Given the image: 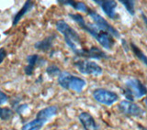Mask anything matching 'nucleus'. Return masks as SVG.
I'll use <instances>...</instances> for the list:
<instances>
[{
  "instance_id": "nucleus-1",
  "label": "nucleus",
  "mask_w": 147,
  "mask_h": 130,
  "mask_svg": "<svg viewBox=\"0 0 147 130\" xmlns=\"http://www.w3.org/2000/svg\"><path fill=\"white\" fill-rule=\"evenodd\" d=\"M56 29L59 32L63 34L65 43L70 47L74 52L76 53L82 50L81 47V39L77 32L72 29L64 20H59L56 22Z\"/></svg>"
},
{
  "instance_id": "nucleus-2",
  "label": "nucleus",
  "mask_w": 147,
  "mask_h": 130,
  "mask_svg": "<svg viewBox=\"0 0 147 130\" xmlns=\"http://www.w3.org/2000/svg\"><path fill=\"white\" fill-rule=\"evenodd\" d=\"M123 94L127 100L133 101L134 99L142 98L147 94V87L140 80L135 78L129 79L125 82V88L123 89Z\"/></svg>"
},
{
  "instance_id": "nucleus-3",
  "label": "nucleus",
  "mask_w": 147,
  "mask_h": 130,
  "mask_svg": "<svg viewBox=\"0 0 147 130\" xmlns=\"http://www.w3.org/2000/svg\"><path fill=\"white\" fill-rule=\"evenodd\" d=\"M75 66L78 69L81 73L86 74V75H93V76H99L102 74V68L98 64L94 62L88 61V60H81V61H76L75 62Z\"/></svg>"
},
{
  "instance_id": "nucleus-4",
  "label": "nucleus",
  "mask_w": 147,
  "mask_h": 130,
  "mask_svg": "<svg viewBox=\"0 0 147 130\" xmlns=\"http://www.w3.org/2000/svg\"><path fill=\"white\" fill-rule=\"evenodd\" d=\"M93 97L96 101L105 105H112L119 100V95L112 91H109L103 88H98L93 92Z\"/></svg>"
},
{
  "instance_id": "nucleus-5",
  "label": "nucleus",
  "mask_w": 147,
  "mask_h": 130,
  "mask_svg": "<svg viewBox=\"0 0 147 130\" xmlns=\"http://www.w3.org/2000/svg\"><path fill=\"white\" fill-rule=\"evenodd\" d=\"M88 15L91 17V18L94 21V24L98 26L99 29H101L104 31H107L110 35H112L115 38H119V31L115 29L114 27H112L109 23L105 19L104 17H101L99 14L96 13L94 11H92L89 9L88 11Z\"/></svg>"
},
{
  "instance_id": "nucleus-6",
  "label": "nucleus",
  "mask_w": 147,
  "mask_h": 130,
  "mask_svg": "<svg viewBox=\"0 0 147 130\" xmlns=\"http://www.w3.org/2000/svg\"><path fill=\"white\" fill-rule=\"evenodd\" d=\"M118 107L121 113H123L126 115H130V117H140L144 114V110L139 105L128 100L121 101L118 105Z\"/></svg>"
},
{
  "instance_id": "nucleus-7",
  "label": "nucleus",
  "mask_w": 147,
  "mask_h": 130,
  "mask_svg": "<svg viewBox=\"0 0 147 130\" xmlns=\"http://www.w3.org/2000/svg\"><path fill=\"white\" fill-rule=\"evenodd\" d=\"M76 54L79 57H85V58H90V59H96V60L108 59V55L106 54L103 50H101L100 49L96 47H92L91 49H88V50L82 49Z\"/></svg>"
},
{
  "instance_id": "nucleus-8",
  "label": "nucleus",
  "mask_w": 147,
  "mask_h": 130,
  "mask_svg": "<svg viewBox=\"0 0 147 130\" xmlns=\"http://www.w3.org/2000/svg\"><path fill=\"white\" fill-rule=\"evenodd\" d=\"M95 3L98 4L102 10L105 12L109 18L115 19L118 17V15L115 9L117 7V3L114 0H105V1H101V0H95Z\"/></svg>"
},
{
  "instance_id": "nucleus-9",
  "label": "nucleus",
  "mask_w": 147,
  "mask_h": 130,
  "mask_svg": "<svg viewBox=\"0 0 147 130\" xmlns=\"http://www.w3.org/2000/svg\"><path fill=\"white\" fill-rule=\"evenodd\" d=\"M79 121L81 122L84 130H98L94 117L87 112H83L79 115Z\"/></svg>"
},
{
  "instance_id": "nucleus-10",
  "label": "nucleus",
  "mask_w": 147,
  "mask_h": 130,
  "mask_svg": "<svg viewBox=\"0 0 147 130\" xmlns=\"http://www.w3.org/2000/svg\"><path fill=\"white\" fill-rule=\"evenodd\" d=\"M57 112H58V109L56 106H49V107L43 108L40 111H39L38 114L36 115V118L40 119V121H42L43 123H46L49 119L54 117V115L57 114Z\"/></svg>"
},
{
  "instance_id": "nucleus-11",
  "label": "nucleus",
  "mask_w": 147,
  "mask_h": 130,
  "mask_svg": "<svg viewBox=\"0 0 147 130\" xmlns=\"http://www.w3.org/2000/svg\"><path fill=\"white\" fill-rule=\"evenodd\" d=\"M86 86V81L84 79L74 76L71 74L68 81V89H71L76 92H80Z\"/></svg>"
},
{
  "instance_id": "nucleus-12",
  "label": "nucleus",
  "mask_w": 147,
  "mask_h": 130,
  "mask_svg": "<svg viewBox=\"0 0 147 130\" xmlns=\"http://www.w3.org/2000/svg\"><path fill=\"white\" fill-rule=\"evenodd\" d=\"M56 38V36L55 35H51V36H48L46 37V38L40 41H38V42H36L34 44V47L39 50H41V52H48L53 47V40L54 39Z\"/></svg>"
},
{
  "instance_id": "nucleus-13",
  "label": "nucleus",
  "mask_w": 147,
  "mask_h": 130,
  "mask_svg": "<svg viewBox=\"0 0 147 130\" xmlns=\"http://www.w3.org/2000/svg\"><path fill=\"white\" fill-rule=\"evenodd\" d=\"M33 6H34L33 2H31V1H26L25 4H24V6H23V7L16 14V16L14 17L13 22H12V26H16L18 23L20 22V20L21 19V18L24 17L28 12H30L31 10L32 7H33Z\"/></svg>"
},
{
  "instance_id": "nucleus-14",
  "label": "nucleus",
  "mask_w": 147,
  "mask_h": 130,
  "mask_svg": "<svg viewBox=\"0 0 147 130\" xmlns=\"http://www.w3.org/2000/svg\"><path fill=\"white\" fill-rule=\"evenodd\" d=\"M38 61H39V56L37 54H32V55H30V56L27 57L28 65L24 69V72H25L26 75H28V76L32 75L36 65H37V63H38Z\"/></svg>"
},
{
  "instance_id": "nucleus-15",
  "label": "nucleus",
  "mask_w": 147,
  "mask_h": 130,
  "mask_svg": "<svg viewBox=\"0 0 147 130\" xmlns=\"http://www.w3.org/2000/svg\"><path fill=\"white\" fill-rule=\"evenodd\" d=\"M58 3L63 4V5H65V6H71L78 11H82V12H88L89 11L88 7H86V5L82 2H76V1L68 0V1H58Z\"/></svg>"
},
{
  "instance_id": "nucleus-16",
  "label": "nucleus",
  "mask_w": 147,
  "mask_h": 130,
  "mask_svg": "<svg viewBox=\"0 0 147 130\" xmlns=\"http://www.w3.org/2000/svg\"><path fill=\"white\" fill-rule=\"evenodd\" d=\"M44 124L45 123L40 121V119L35 118L30 123H27L26 125H24V126L22 127L21 130H40V128L44 126Z\"/></svg>"
},
{
  "instance_id": "nucleus-17",
  "label": "nucleus",
  "mask_w": 147,
  "mask_h": 130,
  "mask_svg": "<svg viewBox=\"0 0 147 130\" xmlns=\"http://www.w3.org/2000/svg\"><path fill=\"white\" fill-rule=\"evenodd\" d=\"M131 50L133 52V53H134L135 56L139 59V61L142 62L147 67V56H146V55L142 52L135 44L131 43Z\"/></svg>"
},
{
  "instance_id": "nucleus-18",
  "label": "nucleus",
  "mask_w": 147,
  "mask_h": 130,
  "mask_svg": "<svg viewBox=\"0 0 147 130\" xmlns=\"http://www.w3.org/2000/svg\"><path fill=\"white\" fill-rule=\"evenodd\" d=\"M71 76V73L69 72H62L61 74L59 75L58 77V83L59 85L63 87V89H67L68 90V81H69V78Z\"/></svg>"
},
{
  "instance_id": "nucleus-19",
  "label": "nucleus",
  "mask_w": 147,
  "mask_h": 130,
  "mask_svg": "<svg viewBox=\"0 0 147 130\" xmlns=\"http://www.w3.org/2000/svg\"><path fill=\"white\" fill-rule=\"evenodd\" d=\"M121 2L124 7L127 9V11L129 12V14L131 16H133L135 14V9H134V5H135V2L132 1V0H121Z\"/></svg>"
},
{
  "instance_id": "nucleus-20",
  "label": "nucleus",
  "mask_w": 147,
  "mask_h": 130,
  "mask_svg": "<svg viewBox=\"0 0 147 130\" xmlns=\"http://www.w3.org/2000/svg\"><path fill=\"white\" fill-rule=\"evenodd\" d=\"M46 72H47V74L50 77H55V76L59 77L60 74L62 73L61 70L54 64H52V65H50V66H48L47 69H46Z\"/></svg>"
},
{
  "instance_id": "nucleus-21",
  "label": "nucleus",
  "mask_w": 147,
  "mask_h": 130,
  "mask_svg": "<svg viewBox=\"0 0 147 130\" xmlns=\"http://www.w3.org/2000/svg\"><path fill=\"white\" fill-rule=\"evenodd\" d=\"M13 111L10 108H3L0 107V119L9 120L13 117Z\"/></svg>"
},
{
  "instance_id": "nucleus-22",
  "label": "nucleus",
  "mask_w": 147,
  "mask_h": 130,
  "mask_svg": "<svg viewBox=\"0 0 147 130\" xmlns=\"http://www.w3.org/2000/svg\"><path fill=\"white\" fill-rule=\"evenodd\" d=\"M7 96L6 94H4L2 91H0V105H4L5 103H7Z\"/></svg>"
},
{
  "instance_id": "nucleus-23",
  "label": "nucleus",
  "mask_w": 147,
  "mask_h": 130,
  "mask_svg": "<svg viewBox=\"0 0 147 130\" xmlns=\"http://www.w3.org/2000/svg\"><path fill=\"white\" fill-rule=\"evenodd\" d=\"M6 57H7L6 50H5L4 48H1V49H0V64L3 62V61H4Z\"/></svg>"
},
{
  "instance_id": "nucleus-24",
  "label": "nucleus",
  "mask_w": 147,
  "mask_h": 130,
  "mask_svg": "<svg viewBox=\"0 0 147 130\" xmlns=\"http://www.w3.org/2000/svg\"><path fill=\"white\" fill-rule=\"evenodd\" d=\"M28 108V105L27 104H24V105H20V106H18V107L16 108V112L18 114H20L21 115L23 113V111H24L25 109Z\"/></svg>"
},
{
  "instance_id": "nucleus-25",
  "label": "nucleus",
  "mask_w": 147,
  "mask_h": 130,
  "mask_svg": "<svg viewBox=\"0 0 147 130\" xmlns=\"http://www.w3.org/2000/svg\"><path fill=\"white\" fill-rule=\"evenodd\" d=\"M142 19H144V24H145V26H146V29H147V17L144 15V13L142 14Z\"/></svg>"
},
{
  "instance_id": "nucleus-26",
  "label": "nucleus",
  "mask_w": 147,
  "mask_h": 130,
  "mask_svg": "<svg viewBox=\"0 0 147 130\" xmlns=\"http://www.w3.org/2000/svg\"><path fill=\"white\" fill-rule=\"evenodd\" d=\"M144 104L146 105V107H147V96L145 97V99H144Z\"/></svg>"
}]
</instances>
